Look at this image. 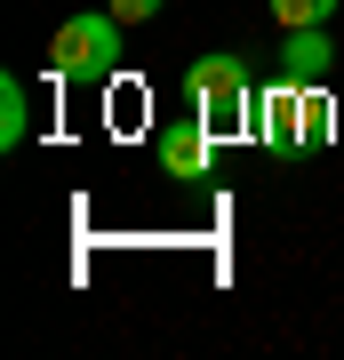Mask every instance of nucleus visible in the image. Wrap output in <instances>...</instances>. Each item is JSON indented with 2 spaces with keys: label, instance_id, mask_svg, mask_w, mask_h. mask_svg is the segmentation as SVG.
Returning <instances> with one entry per match:
<instances>
[{
  "label": "nucleus",
  "instance_id": "obj_1",
  "mask_svg": "<svg viewBox=\"0 0 344 360\" xmlns=\"http://www.w3.org/2000/svg\"><path fill=\"white\" fill-rule=\"evenodd\" d=\"M184 112H200L217 136H248L256 129V80L241 56H192L184 65Z\"/></svg>",
  "mask_w": 344,
  "mask_h": 360
},
{
  "label": "nucleus",
  "instance_id": "obj_2",
  "mask_svg": "<svg viewBox=\"0 0 344 360\" xmlns=\"http://www.w3.org/2000/svg\"><path fill=\"white\" fill-rule=\"evenodd\" d=\"M120 16L113 8H80V16H64L56 40H49V72L56 80H113L120 72Z\"/></svg>",
  "mask_w": 344,
  "mask_h": 360
},
{
  "label": "nucleus",
  "instance_id": "obj_3",
  "mask_svg": "<svg viewBox=\"0 0 344 360\" xmlns=\"http://www.w3.org/2000/svg\"><path fill=\"white\" fill-rule=\"evenodd\" d=\"M160 176H177V184H200L208 176V153H217V129H208L200 112H184V120H168L160 129Z\"/></svg>",
  "mask_w": 344,
  "mask_h": 360
},
{
  "label": "nucleus",
  "instance_id": "obj_4",
  "mask_svg": "<svg viewBox=\"0 0 344 360\" xmlns=\"http://www.w3.org/2000/svg\"><path fill=\"white\" fill-rule=\"evenodd\" d=\"M281 72L296 80V89H320V80L336 72V40H329V25H296V32H281Z\"/></svg>",
  "mask_w": 344,
  "mask_h": 360
},
{
  "label": "nucleus",
  "instance_id": "obj_5",
  "mask_svg": "<svg viewBox=\"0 0 344 360\" xmlns=\"http://www.w3.org/2000/svg\"><path fill=\"white\" fill-rule=\"evenodd\" d=\"M256 136L272 144V153H296V80L281 72L272 89H256Z\"/></svg>",
  "mask_w": 344,
  "mask_h": 360
},
{
  "label": "nucleus",
  "instance_id": "obj_6",
  "mask_svg": "<svg viewBox=\"0 0 344 360\" xmlns=\"http://www.w3.org/2000/svg\"><path fill=\"white\" fill-rule=\"evenodd\" d=\"M320 144H336V104L320 89H296V153H320Z\"/></svg>",
  "mask_w": 344,
  "mask_h": 360
},
{
  "label": "nucleus",
  "instance_id": "obj_7",
  "mask_svg": "<svg viewBox=\"0 0 344 360\" xmlns=\"http://www.w3.org/2000/svg\"><path fill=\"white\" fill-rule=\"evenodd\" d=\"M25 136H32V89L8 72V80H0V153H16Z\"/></svg>",
  "mask_w": 344,
  "mask_h": 360
},
{
  "label": "nucleus",
  "instance_id": "obj_8",
  "mask_svg": "<svg viewBox=\"0 0 344 360\" xmlns=\"http://www.w3.org/2000/svg\"><path fill=\"white\" fill-rule=\"evenodd\" d=\"M336 16V0H272V25L296 32V25H329Z\"/></svg>",
  "mask_w": 344,
  "mask_h": 360
},
{
  "label": "nucleus",
  "instance_id": "obj_9",
  "mask_svg": "<svg viewBox=\"0 0 344 360\" xmlns=\"http://www.w3.org/2000/svg\"><path fill=\"white\" fill-rule=\"evenodd\" d=\"M113 16H120V25H153L160 0H113Z\"/></svg>",
  "mask_w": 344,
  "mask_h": 360
}]
</instances>
